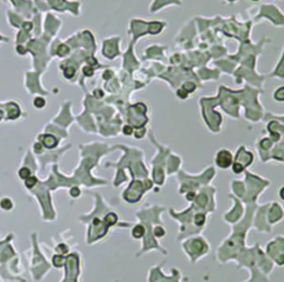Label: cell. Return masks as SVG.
Masks as SVG:
<instances>
[{"instance_id": "15", "label": "cell", "mask_w": 284, "mask_h": 282, "mask_svg": "<svg viewBox=\"0 0 284 282\" xmlns=\"http://www.w3.org/2000/svg\"><path fill=\"white\" fill-rule=\"evenodd\" d=\"M83 72L87 74V76H91L92 74V69L91 68H88V67H86V68H83Z\"/></svg>"}, {"instance_id": "16", "label": "cell", "mask_w": 284, "mask_h": 282, "mask_svg": "<svg viewBox=\"0 0 284 282\" xmlns=\"http://www.w3.org/2000/svg\"><path fill=\"white\" fill-rule=\"evenodd\" d=\"M71 194H72L73 197H78L79 194H80V190H78V189H73V190H71Z\"/></svg>"}, {"instance_id": "1", "label": "cell", "mask_w": 284, "mask_h": 282, "mask_svg": "<svg viewBox=\"0 0 284 282\" xmlns=\"http://www.w3.org/2000/svg\"><path fill=\"white\" fill-rule=\"evenodd\" d=\"M181 246L186 256L193 264H195L198 260L202 259L204 256H207L210 252V243L205 240L204 237L200 235L193 238L184 239Z\"/></svg>"}, {"instance_id": "10", "label": "cell", "mask_w": 284, "mask_h": 282, "mask_svg": "<svg viewBox=\"0 0 284 282\" xmlns=\"http://www.w3.org/2000/svg\"><path fill=\"white\" fill-rule=\"evenodd\" d=\"M52 261H53V264H55L57 268H60L63 265V262H65V258L62 256H53V259H52Z\"/></svg>"}, {"instance_id": "2", "label": "cell", "mask_w": 284, "mask_h": 282, "mask_svg": "<svg viewBox=\"0 0 284 282\" xmlns=\"http://www.w3.org/2000/svg\"><path fill=\"white\" fill-rule=\"evenodd\" d=\"M151 190V188L149 186H147V182L143 183L141 181H132L129 187L124 190L122 197H123L124 201L129 202L131 205H134L137 202H139L143 198V196L147 191Z\"/></svg>"}, {"instance_id": "17", "label": "cell", "mask_w": 284, "mask_h": 282, "mask_svg": "<svg viewBox=\"0 0 284 282\" xmlns=\"http://www.w3.org/2000/svg\"><path fill=\"white\" fill-rule=\"evenodd\" d=\"M37 148V152H41V150H42V148H41V146L39 144V143H37L36 146H35V149Z\"/></svg>"}, {"instance_id": "11", "label": "cell", "mask_w": 284, "mask_h": 282, "mask_svg": "<svg viewBox=\"0 0 284 282\" xmlns=\"http://www.w3.org/2000/svg\"><path fill=\"white\" fill-rule=\"evenodd\" d=\"M33 105H35V107H37V108H44V105H46V100L42 99V98H36V99L33 100Z\"/></svg>"}, {"instance_id": "7", "label": "cell", "mask_w": 284, "mask_h": 282, "mask_svg": "<svg viewBox=\"0 0 284 282\" xmlns=\"http://www.w3.org/2000/svg\"><path fill=\"white\" fill-rule=\"evenodd\" d=\"M18 173H19V177L23 180H26L27 178H29V177L31 176V171H30V169L27 168V167H23V168L20 169Z\"/></svg>"}, {"instance_id": "8", "label": "cell", "mask_w": 284, "mask_h": 282, "mask_svg": "<svg viewBox=\"0 0 284 282\" xmlns=\"http://www.w3.org/2000/svg\"><path fill=\"white\" fill-rule=\"evenodd\" d=\"M36 183H37V178L33 176H30L29 178H27V179L25 180V186L26 188H28V189L33 188L36 186Z\"/></svg>"}, {"instance_id": "3", "label": "cell", "mask_w": 284, "mask_h": 282, "mask_svg": "<svg viewBox=\"0 0 284 282\" xmlns=\"http://www.w3.org/2000/svg\"><path fill=\"white\" fill-rule=\"evenodd\" d=\"M234 158L232 152L226 149V148H222L215 153L214 156V165L216 168L221 169V170H225V169L231 168V165H233Z\"/></svg>"}, {"instance_id": "4", "label": "cell", "mask_w": 284, "mask_h": 282, "mask_svg": "<svg viewBox=\"0 0 284 282\" xmlns=\"http://www.w3.org/2000/svg\"><path fill=\"white\" fill-rule=\"evenodd\" d=\"M269 208V211L266 213V219L270 226L273 227L274 224L281 222V220L284 218V208L276 201L271 202Z\"/></svg>"}, {"instance_id": "13", "label": "cell", "mask_w": 284, "mask_h": 282, "mask_svg": "<svg viewBox=\"0 0 284 282\" xmlns=\"http://www.w3.org/2000/svg\"><path fill=\"white\" fill-rule=\"evenodd\" d=\"M57 251L60 253H66L67 251H68V247H67L66 244L61 243V244H59V246L57 247Z\"/></svg>"}, {"instance_id": "14", "label": "cell", "mask_w": 284, "mask_h": 282, "mask_svg": "<svg viewBox=\"0 0 284 282\" xmlns=\"http://www.w3.org/2000/svg\"><path fill=\"white\" fill-rule=\"evenodd\" d=\"M123 133L125 135V136H130V135H132L131 127H125V128L123 129Z\"/></svg>"}, {"instance_id": "18", "label": "cell", "mask_w": 284, "mask_h": 282, "mask_svg": "<svg viewBox=\"0 0 284 282\" xmlns=\"http://www.w3.org/2000/svg\"><path fill=\"white\" fill-rule=\"evenodd\" d=\"M1 119H2V112L0 111V120H1Z\"/></svg>"}, {"instance_id": "12", "label": "cell", "mask_w": 284, "mask_h": 282, "mask_svg": "<svg viewBox=\"0 0 284 282\" xmlns=\"http://www.w3.org/2000/svg\"><path fill=\"white\" fill-rule=\"evenodd\" d=\"M277 197L284 202V184L277 189Z\"/></svg>"}, {"instance_id": "5", "label": "cell", "mask_w": 284, "mask_h": 282, "mask_svg": "<svg viewBox=\"0 0 284 282\" xmlns=\"http://www.w3.org/2000/svg\"><path fill=\"white\" fill-rule=\"evenodd\" d=\"M146 235V227L143 223H137L131 229V237L134 240H141Z\"/></svg>"}, {"instance_id": "6", "label": "cell", "mask_w": 284, "mask_h": 282, "mask_svg": "<svg viewBox=\"0 0 284 282\" xmlns=\"http://www.w3.org/2000/svg\"><path fill=\"white\" fill-rule=\"evenodd\" d=\"M42 144L48 149H51V148H55L58 144V140H57L56 137L51 136V135H46V136H44Z\"/></svg>"}, {"instance_id": "19", "label": "cell", "mask_w": 284, "mask_h": 282, "mask_svg": "<svg viewBox=\"0 0 284 282\" xmlns=\"http://www.w3.org/2000/svg\"><path fill=\"white\" fill-rule=\"evenodd\" d=\"M254 1H258V0H254Z\"/></svg>"}, {"instance_id": "9", "label": "cell", "mask_w": 284, "mask_h": 282, "mask_svg": "<svg viewBox=\"0 0 284 282\" xmlns=\"http://www.w3.org/2000/svg\"><path fill=\"white\" fill-rule=\"evenodd\" d=\"M0 207L2 208L4 210H10L12 209V201H11L10 199L8 198H5L1 200V202H0Z\"/></svg>"}]
</instances>
